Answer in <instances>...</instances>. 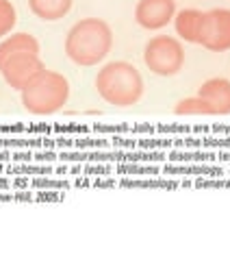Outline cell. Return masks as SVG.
Here are the masks:
<instances>
[{"label": "cell", "instance_id": "cell-17", "mask_svg": "<svg viewBox=\"0 0 230 261\" xmlns=\"http://www.w3.org/2000/svg\"><path fill=\"white\" fill-rule=\"evenodd\" d=\"M15 22H18V15H15V7L11 5V0H0V37L9 35Z\"/></svg>", "mask_w": 230, "mask_h": 261}, {"label": "cell", "instance_id": "cell-27", "mask_svg": "<svg viewBox=\"0 0 230 261\" xmlns=\"http://www.w3.org/2000/svg\"><path fill=\"white\" fill-rule=\"evenodd\" d=\"M11 161L13 163H28V161H33V150L31 148H15V150H11Z\"/></svg>", "mask_w": 230, "mask_h": 261}, {"label": "cell", "instance_id": "cell-15", "mask_svg": "<svg viewBox=\"0 0 230 261\" xmlns=\"http://www.w3.org/2000/svg\"><path fill=\"white\" fill-rule=\"evenodd\" d=\"M115 174L122 176H161V166L159 163H143V161H133V163H115Z\"/></svg>", "mask_w": 230, "mask_h": 261}, {"label": "cell", "instance_id": "cell-12", "mask_svg": "<svg viewBox=\"0 0 230 261\" xmlns=\"http://www.w3.org/2000/svg\"><path fill=\"white\" fill-rule=\"evenodd\" d=\"M28 7L39 20L54 22L72 9V0H28Z\"/></svg>", "mask_w": 230, "mask_h": 261}, {"label": "cell", "instance_id": "cell-1", "mask_svg": "<svg viewBox=\"0 0 230 261\" xmlns=\"http://www.w3.org/2000/svg\"><path fill=\"white\" fill-rule=\"evenodd\" d=\"M113 46V31L100 18H85L76 22L65 37V55L76 65L100 63Z\"/></svg>", "mask_w": 230, "mask_h": 261}, {"label": "cell", "instance_id": "cell-39", "mask_svg": "<svg viewBox=\"0 0 230 261\" xmlns=\"http://www.w3.org/2000/svg\"><path fill=\"white\" fill-rule=\"evenodd\" d=\"M191 133H202V135H209V133H211V126H191Z\"/></svg>", "mask_w": 230, "mask_h": 261}, {"label": "cell", "instance_id": "cell-11", "mask_svg": "<svg viewBox=\"0 0 230 261\" xmlns=\"http://www.w3.org/2000/svg\"><path fill=\"white\" fill-rule=\"evenodd\" d=\"M174 24H176V33L185 42L198 44V35H200V24H202V11L198 9H183L174 15Z\"/></svg>", "mask_w": 230, "mask_h": 261}, {"label": "cell", "instance_id": "cell-9", "mask_svg": "<svg viewBox=\"0 0 230 261\" xmlns=\"http://www.w3.org/2000/svg\"><path fill=\"white\" fill-rule=\"evenodd\" d=\"M161 174L165 176H226L224 166H215L213 161L207 163H174L165 161V166L161 168Z\"/></svg>", "mask_w": 230, "mask_h": 261}, {"label": "cell", "instance_id": "cell-35", "mask_svg": "<svg viewBox=\"0 0 230 261\" xmlns=\"http://www.w3.org/2000/svg\"><path fill=\"white\" fill-rule=\"evenodd\" d=\"M211 133H215V135H230V128L224 126V124H213L211 126Z\"/></svg>", "mask_w": 230, "mask_h": 261}, {"label": "cell", "instance_id": "cell-40", "mask_svg": "<svg viewBox=\"0 0 230 261\" xmlns=\"http://www.w3.org/2000/svg\"><path fill=\"white\" fill-rule=\"evenodd\" d=\"M0 190H11V181H9V178H0Z\"/></svg>", "mask_w": 230, "mask_h": 261}, {"label": "cell", "instance_id": "cell-8", "mask_svg": "<svg viewBox=\"0 0 230 261\" xmlns=\"http://www.w3.org/2000/svg\"><path fill=\"white\" fill-rule=\"evenodd\" d=\"M198 96L211 105L215 116L230 113V81L228 79L217 76V79L204 81L202 87L198 89Z\"/></svg>", "mask_w": 230, "mask_h": 261}, {"label": "cell", "instance_id": "cell-44", "mask_svg": "<svg viewBox=\"0 0 230 261\" xmlns=\"http://www.w3.org/2000/svg\"><path fill=\"white\" fill-rule=\"evenodd\" d=\"M226 174H230V166H226Z\"/></svg>", "mask_w": 230, "mask_h": 261}, {"label": "cell", "instance_id": "cell-20", "mask_svg": "<svg viewBox=\"0 0 230 261\" xmlns=\"http://www.w3.org/2000/svg\"><path fill=\"white\" fill-rule=\"evenodd\" d=\"M111 137H89V135H76L74 137V148H83V150H96V148H109Z\"/></svg>", "mask_w": 230, "mask_h": 261}, {"label": "cell", "instance_id": "cell-25", "mask_svg": "<svg viewBox=\"0 0 230 261\" xmlns=\"http://www.w3.org/2000/svg\"><path fill=\"white\" fill-rule=\"evenodd\" d=\"M191 126L185 124H157V135H169V137H178V135H189Z\"/></svg>", "mask_w": 230, "mask_h": 261}, {"label": "cell", "instance_id": "cell-16", "mask_svg": "<svg viewBox=\"0 0 230 261\" xmlns=\"http://www.w3.org/2000/svg\"><path fill=\"white\" fill-rule=\"evenodd\" d=\"M174 113H178V116H215L213 107L200 96L183 98V100L174 107Z\"/></svg>", "mask_w": 230, "mask_h": 261}, {"label": "cell", "instance_id": "cell-18", "mask_svg": "<svg viewBox=\"0 0 230 261\" xmlns=\"http://www.w3.org/2000/svg\"><path fill=\"white\" fill-rule=\"evenodd\" d=\"M137 148H148V150H169V148H174V137H169V135H148V137H137Z\"/></svg>", "mask_w": 230, "mask_h": 261}, {"label": "cell", "instance_id": "cell-28", "mask_svg": "<svg viewBox=\"0 0 230 261\" xmlns=\"http://www.w3.org/2000/svg\"><path fill=\"white\" fill-rule=\"evenodd\" d=\"M54 148H59V150L74 148V137H70V135H56L54 137Z\"/></svg>", "mask_w": 230, "mask_h": 261}, {"label": "cell", "instance_id": "cell-37", "mask_svg": "<svg viewBox=\"0 0 230 261\" xmlns=\"http://www.w3.org/2000/svg\"><path fill=\"white\" fill-rule=\"evenodd\" d=\"M83 176L85 178H76V181H74V187H92L94 185V181L87 174H83Z\"/></svg>", "mask_w": 230, "mask_h": 261}, {"label": "cell", "instance_id": "cell-34", "mask_svg": "<svg viewBox=\"0 0 230 261\" xmlns=\"http://www.w3.org/2000/svg\"><path fill=\"white\" fill-rule=\"evenodd\" d=\"M11 187H20V190H24V187H31V176H18L15 181H11Z\"/></svg>", "mask_w": 230, "mask_h": 261}, {"label": "cell", "instance_id": "cell-10", "mask_svg": "<svg viewBox=\"0 0 230 261\" xmlns=\"http://www.w3.org/2000/svg\"><path fill=\"white\" fill-rule=\"evenodd\" d=\"M22 53L39 55V42L33 35H28V33H13L11 37H7L0 44V63L13 55H22Z\"/></svg>", "mask_w": 230, "mask_h": 261}, {"label": "cell", "instance_id": "cell-22", "mask_svg": "<svg viewBox=\"0 0 230 261\" xmlns=\"http://www.w3.org/2000/svg\"><path fill=\"white\" fill-rule=\"evenodd\" d=\"M202 148H211V150H221V148H230V135H202Z\"/></svg>", "mask_w": 230, "mask_h": 261}, {"label": "cell", "instance_id": "cell-41", "mask_svg": "<svg viewBox=\"0 0 230 261\" xmlns=\"http://www.w3.org/2000/svg\"><path fill=\"white\" fill-rule=\"evenodd\" d=\"M15 200H31V194L28 192H22V194L15 196Z\"/></svg>", "mask_w": 230, "mask_h": 261}, {"label": "cell", "instance_id": "cell-32", "mask_svg": "<svg viewBox=\"0 0 230 261\" xmlns=\"http://www.w3.org/2000/svg\"><path fill=\"white\" fill-rule=\"evenodd\" d=\"M92 187H118V181H115V178H102V176H98V178H94V185Z\"/></svg>", "mask_w": 230, "mask_h": 261}, {"label": "cell", "instance_id": "cell-26", "mask_svg": "<svg viewBox=\"0 0 230 261\" xmlns=\"http://www.w3.org/2000/svg\"><path fill=\"white\" fill-rule=\"evenodd\" d=\"M59 159V152L54 148H37L33 150V161H39V163H54Z\"/></svg>", "mask_w": 230, "mask_h": 261}, {"label": "cell", "instance_id": "cell-21", "mask_svg": "<svg viewBox=\"0 0 230 261\" xmlns=\"http://www.w3.org/2000/svg\"><path fill=\"white\" fill-rule=\"evenodd\" d=\"M83 174H87V176H113L115 174V163L89 161L83 166Z\"/></svg>", "mask_w": 230, "mask_h": 261}, {"label": "cell", "instance_id": "cell-42", "mask_svg": "<svg viewBox=\"0 0 230 261\" xmlns=\"http://www.w3.org/2000/svg\"><path fill=\"white\" fill-rule=\"evenodd\" d=\"M180 185H183V187H193V181H183Z\"/></svg>", "mask_w": 230, "mask_h": 261}, {"label": "cell", "instance_id": "cell-13", "mask_svg": "<svg viewBox=\"0 0 230 261\" xmlns=\"http://www.w3.org/2000/svg\"><path fill=\"white\" fill-rule=\"evenodd\" d=\"M215 159H217V150H211V148H169L167 150V161H174V163H207Z\"/></svg>", "mask_w": 230, "mask_h": 261}, {"label": "cell", "instance_id": "cell-38", "mask_svg": "<svg viewBox=\"0 0 230 261\" xmlns=\"http://www.w3.org/2000/svg\"><path fill=\"white\" fill-rule=\"evenodd\" d=\"M215 161H224V163H230V150H226V148L217 150V159H215Z\"/></svg>", "mask_w": 230, "mask_h": 261}, {"label": "cell", "instance_id": "cell-2", "mask_svg": "<svg viewBox=\"0 0 230 261\" xmlns=\"http://www.w3.org/2000/svg\"><path fill=\"white\" fill-rule=\"evenodd\" d=\"M96 89L102 100L115 107L137 105L143 96V79L139 70L128 61H111L98 72Z\"/></svg>", "mask_w": 230, "mask_h": 261}, {"label": "cell", "instance_id": "cell-23", "mask_svg": "<svg viewBox=\"0 0 230 261\" xmlns=\"http://www.w3.org/2000/svg\"><path fill=\"white\" fill-rule=\"evenodd\" d=\"M52 133L56 135H87L89 133V126L87 124H80V122H76V124H54L52 126Z\"/></svg>", "mask_w": 230, "mask_h": 261}, {"label": "cell", "instance_id": "cell-7", "mask_svg": "<svg viewBox=\"0 0 230 261\" xmlns=\"http://www.w3.org/2000/svg\"><path fill=\"white\" fill-rule=\"evenodd\" d=\"M176 3L174 0H139L135 7V20L139 27L148 31H159L174 20Z\"/></svg>", "mask_w": 230, "mask_h": 261}, {"label": "cell", "instance_id": "cell-33", "mask_svg": "<svg viewBox=\"0 0 230 261\" xmlns=\"http://www.w3.org/2000/svg\"><path fill=\"white\" fill-rule=\"evenodd\" d=\"M50 126H44V124H31L26 126V133H44V135H50Z\"/></svg>", "mask_w": 230, "mask_h": 261}, {"label": "cell", "instance_id": "cell-31", "mask_svg": "<svg viewBox=\"0 0 230 261\" xmlns=\"http://www.w3.org/2000/svg\"><path fill=\"white\" fill-rule=\"evenodd\" d=\"M50 192H37V200H61L63 198V192H56V194H50Z\"/></svg>", "mask_w": 230, "mask_h": 261}, {"label": "cell", "instance_id": "cell-4", "mask_svg": "<svg viewBox=\"0 0 230 261\" xmlns=\"http://www.w3.org/2000/svg\"><path fill=\"white\" fill-rule=\"evenodd\" d=\"M143 61L148 70L159 76H174L183 70L185 65V48L178 39L169 35H159L152 37L146 44L143 50Z\"/></svg>", "mask_w": 230, "mask_h": 261}, {"label": "cell", "instance_id": "cell-6", "mask_svg": "<svg viewBox=\"0 0 230 261\" xmlns=\"http://www.w3.org/2000/svg\"><path fill=\"white\" fill-rule=\"evenodd\" d=\"M44 68L46 65L39 59V55H31V53L13 55L0 63V72H3V79L7 81V85L13 89H20V92H22V87L26 85L33 76H37Z\"/></svg>", "mask_w": 230, "mask_h": 261}, {"label": "cell", "instance_id": "cell-5", "mask_svg": "<svg viewBox=\"0 0 230 261\" xmlns=\"http://www.w3.org/2000/svg\"><path fill=\"white\" fill-rule=\"evenodd\" d=\"M198 44L211 53L230 50V9H211L202 13Z\"/></svg>", "mask_w": 230, "mask_h": 261}, {"label": "cell", "instance_id": "cell-14", "mask_svg": "<svg viewBox=\"0 0 230 261\" xmlns=\"http://www.w3.org/2000/svg\"><path fill=\"white\" fill-rule=\"evenodd\" d=\"M118 185L130 187V190H176V187H180L178 181H169V178H159V176H139V178L126 176Z\"/></svg>", "mask_w": 230, "mask_h": 261}, {"label": "cell", "instance_id": "cell-36", "mask_svg": "<svg viewBox=\"0 0 230 261\" xmlns=\"http://www.w3.org/2000/svg\"><path fill=\"white\" fill-rule=\"evenodd\" d=\"M68 174H72V176L83 174V166H80V163H68Z\"/></svg>", "mask_w": 230, "mask_h": 261}, {"label": "cell", "instance_id": "cell-24", "mask_svg": "<svg viewBox=\"0 0 230 261\" xmlns=\"http://www.w3.org/2000/svg\"><path fill=\"white\" fill-rule=\"evenodd\" d=\"M130 128L133 126H128V124H100V122H96L94 124V130L96 133H100V135H124V133H130Z\"/></svg>", "mask_w": 230, "mask_h": 261}, {"label": "cell", "instance_id": "cell-43", "mask_svg": "<svg viewBox=\"0 0 230 261\" xmlns=\"http://www.w3.org/2000/svg\"><path fill=\"white\" fill-rule=\"evenodd\" d=\"M0 174H5V163L0 161Z\"/></svg>", "mask_w": 230, "mask_h": 261}, {"label": "cell", "instance_id": "cell-19", "mask_svg": "<svg viewBox=\"0 0 230 261\" xmlns=\"http://www.w3.org/2000/svg\"><path fill=\"white\" fill-rule=\"evenodd\" d=\"M31 187H33V190H54V192H63V190H70L72 183L59 181V178H50V176H33V178H31Z\"/></svg>", "mask_w": 230, "mask_h": 261}, {"label": "cell", "instance_id": "cell-29", "mask_svg": "<svg viewBox=\"0 0 230 261\" xmlns=\"http://www.w3.org/2000/svg\"><path fill=\"white\" fill-rule=\"evenodd\" d=\"M26 130L24 124H0V135H20Z\"/></svg>", "mask_w": 230, "mask_h": 261}, {"label": "cell", "instance_id": "cell-30", "mask_svg": "<svg viewBox=\"0 0 230 261\" xmlns=\"http://www.w3.org/2000/svg\"><path fill=\"white\" fill-rule=\"evenodd\" d=\"M130 133L135 135H157V124H133V128H130Z\"/></svg>", "mask_w": 230, "mask_h": 261}, {"label": "cell", "instance_id": "cell-3", "mask_svg": "<svg viewBox=\"0 0 230 261\" xmlns=\"http://www.w3.org/2000/svg\"><path fill=\"white\" fill-rule=\"evenodd\" d=\"M70 98V83L59 72L42 70L22 87V105L24 109L35 116H50L63 109Z\"/></svg>", "mask_w": 230, "mask_h": 261}]
</instances>
